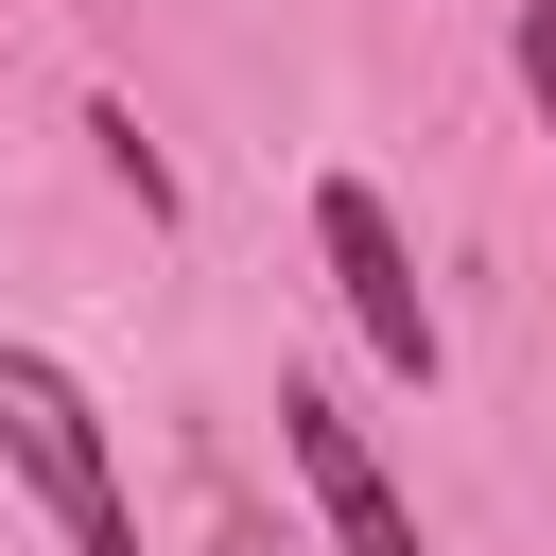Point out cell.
I'll use <instances>...</instances> for the list:
<instances>
[{
	"label": "cell",
	"mask_w": 556,
	"mask_h": 556,
	"mask_svg": "<svg viewBox=\"0 0 556 556\" xmlns=\"http://www.w3.org/2000/svg\"><path fill=\"white\" fill-rule=\"evenodd\" d=\"M521 87H539V104H556V0H539V17H521Z\"/></svg>",
	"instance_id": "4"
},
{
	"label": "cell",
	"mask_w": 556,
	"mask_h": 556,
	"mask_svg": "<svg viewBox=\"0 0 556 556\" xmlns=\"http://www.w3.org/2000/svg\"><path fill=\"white\" fill-rule=\"evenodd\" d=\"M0 452H17V486L70 521V556H139L122 469H104V417H87V382H70L52 348H0Z\"/></svg>",
	"instance_id": "1"
},
{
	"label": "cell",
	"mask_w": 556,
	"mask_h": 556,
	"mask_svg": "<svg viewBox=\"0 0 556 556\" xmlns=\"http://www.w3.org/2000/svg\"><path fill=\"white\" fill-rule=\"evenodd\" d=\"M313 243H330V295H348V330H365L400 382H434V295H417V243H400V208H382L365 174H330V191H313Z\"/></svg>",
	"instance_id": "2"
},
{
	"label": "cell",
	"mask_w": 556,
	"mask_h": 556,
	"mask_svg": "<svg viewBox=\"0 0 556 556\" xmlns=\"http://www.w3.org/2000/svg\"><path fill=\"white\" fill-rule=\"evenodd\" d=\"M226 556H243V539H226Z\"/></svg>",
	"instance_id": "5"
},
{
	"label": "cell",
	"mask_w": 556,
	"mask_h": 556,
	"mask_svg": "<svg viewBox=\"0 0 556 556\" xmlns=\"http://www.w3.org/2000/svg\"><path fill=\"white\" fill-rule=\"evenodd\" d=\"M278 452L313 469V504H330V539H348V556H434V539H417V504L382 486V452L330 417V382H278Z\"/></svg>",
	"instance_id": "3"
}]
</instances>
